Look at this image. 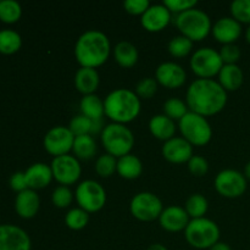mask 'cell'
<instances>
[{"mask_svg":"<svg viewBox=\"0 0 250 250\" xmlns=\"http://www.w3.org/2000/svg\"><path fill=\"white\" fill-rule=\"evenodd\" d=\"M186 104L189 111L202 116H212L225 109L227 92L219 82L208 78L193 81L186 93Z\"/></svg>","mask_w":250,"mask_h":250,"instance_id":"obj_1","label":"cell"},{"mask_svg":"<svg viewBox=\"0 0 250 250\" xmlns=\"http://www.w3.org/2000/svg\"><path fill=\"white\" fill-rule=\"evenodd\" d=\"M111 44L106 34L98 29H89L80 36L75 45V56L81 67L97 68L107 61Z\"/></svg>","mask_w":250,"mask_h":250,"instance_id":"obj_2","label":"cell"},{"mask_svg":"<svg viewBox=\"0 0 250 250\" xmlns=\"http://www.w3.org/2000/svg\"><path fill=\"white\" fill-rule=\"evenodd\" d=\"M141 99L136 92L127 88H117L110 92L104 100L105 115L115 124L126 125L138 117Z\"/></svg>","mask_w":250,"mask_h":250,"instance_id":"obj_3","label":"cell"},{"mask_svg":"<svg viewBox=\"0 0 250 250\" xmlns=\"http://www.w3.org/2000/svg\"><path fill=\"white\" fill-rule=\"evenodd\" d=\"M175 23L181 34L187 37L192 42L203 41L204 38H207L208 34L212 29L209 15L204 10L197 9V7H193V9L177 15Z\"/></svg>","mask_w":250,"mask_h":250,"instance_id":"obj_4","label":"cell"},{"mask_svg":"<svg viewBox=\"0 0 250 250\" xmlns=\"http://www.w3.org/2000/svg\"><path fill=\"white\" fill-rule=\"evenodd\" d=\"M100 138L106 153L115 158H121L127 154H131L134 146L133 132L126 125L115 124V122H111L104 127L100 133Z\"/></svg>","mask_w":250,"mask_h":250,"instance_id":"obj_5","label":"cell"},{"mask_svg":"<svg viewBox=\"0 0 250 250\" xmlns=\"http://www.w3.org/2000/svg\"><path fill=\"white\" fill-rule=\"evenodd\" d=\"M188 244L195 249H210L220 239L217 224L208 217L192 219L185 229Z\"/></svg>","mask_w":250,"mask_h":250,"instance_id":"obj_6","label":"cell"},{"mask_svg":"<svg viewBox=\"0 0 250 250\" xmlns=\"http://www.w3.org/2000/svg\"><path fill=\"white\" fill-rule=\"evenodd\" d=\"M178 128L183 138L192 146H207L212 138V128L207 117L195 112L188 111L178 121Z\"/></svg>","mask_w":250,"mask_h":250,"instance_id":"obj_7","label":"cell"},{"mask_svg":"<svg viewBox=\"0 0 250 250\" xmlns=\"http://www.w3.org/2000/svg\"><path fill=\"white\" fill-rule=\"evenodd\" d=\"M78 208L85 210L88 214L98 212L106 204V192L99 182L85 180L77 186L75 192Z\"/></svg>","mask_w":250,"mask_h":250,"instance_id":"obj_8","label":"cell"},{"mask_svg":"<svg viewBox=\"0 0 250 250\" xmlns=\"http://www.w3.org/2000/svg\"><path fill=\"white\" fill-rule=\"evenodd\" d=\"M189 66L199 78L212 80L214 76L220 73L224 62H222L219 51L210 46H204L194 51L190 58Z\"/></svg>","mask_w":250,"mask_h":250,"instance_id":"obj_9","label":"cell"},{"mask_svg":"<svg viewBox=\"0 0 250 250\" xmlns=\"http://www.w3.org/2000/svg\"><path fill=\"white\" fill-rule=\"evenodd\" d=\"M164 210L163 202L151 192L137 193L131 200L129 211L139 221L150 222L159 219Z\"/></svg>","mask_w":250,"mask_h":250,"instance_id":"obj_10","label":"cell"},{"mask_svg":"<svg viewBox=\"0 0 250 250\" xmlns=\"http://www.w3.org/2000/svg\"><path fill=\"white\" fill-rule=\"evenodd\" d=\"M216 192L220 195L229 199H234L244 194L247 190V178L239 171L226 168L220 171L214 181Z\"/></svg>","mask_w":250,"mask_h":250,"instance_id":"obj_11","label":"cell"},{"mask_svg":"<svg viewBox=\"0 0 250 250\" xmlns=\"http://www.w3.org/2000/svg\"><path fill=\"white\" fill-rule=\"evenodd\" d=\"M50 167L53 171L54 180L66 187L77 182L82 173V167L78 159L70 154L54 158Z\"/></svg>","mask_w":250,"mask_h":250,"instance_id":"obj_12","label":"cell"},{"mask_svg":"<svg viewBox=\"0 0 250 250\" xmlns=\"http://www.w3.org/2000/svg\"><path fill=\"white\" fill-rule=\"evenodd\" d=\"M76 137L73 136L70 128L66 126H55L49 129L44 136V149L54 158L61 155H67L72 150L73 142Z\"/></svg>","mask_w":250,"mask_h":250,"instance_id":"obj_13","label":"cell"},{"mask_svg":"<svg viewBox=\"0 0 250 250\" xmlns=\"http://www.w3.org/2000/svg\"><path fill=\"white\" fill-rule=\"evenodd\" d=\"M28 233L16 225H0V250H31Z\"/></svg>","mask_w":250,"mask_h":250,"instance_id":"obj_14","label":"cell"},{"mask_svg":"<svg viewBox=\"0 0 250 250\" xmlns=\"http://www.w3.org/2000/svg\"><path fill=\"white\" fill-rule=\"evenodd\" d=\"M187 78L186 70L177 62L166 61L160 63L155 71V80L168 89H177L182 87Z\"/></svg>","mask_w":250,"mask_h":250,"instance_id":"obj_15","label":"cell"},{"mask_svg":"<svg viewBox=\"0 0 250 250\" xmlns=\"http://www.w3.org/2000/svg\"><path fill=\"white\" fill-rule=\"evenodd\" d=\"M161 153H163L165 160L172 164L188 163L189 159L194 155L193 146L183 137H173L165 142L163 149H161Z\"/></svg>","mask_w":250,"mask_h":250,"instance_id":"obj_16","label":"cell"},{"mask_svg":"<svg viewBox=\"0 0 250 250\" xmlns=\"http://www.w3.org/2000/svg\"><path fill=\"white\" fill-rule=\"evenodd\" d=\"M171 22V11L164 4L150 5L141 16V23L148 32H160Z\"/></svg>","mask_w":250,"mask_h":250,"instance_id":"obj_17","label":"cell"},{"mask_svg":"<svg viewBox=\"0 0 250 250\" xmlns=\"http://www.w3.org/2000/svg\"><path fill=\"white\" fill-rule=\"evenodd\" d=\"M189 221V216L185 208L178 207V205H171V207L165 208L159 217L160 226L167 232L185 231Z\"/></svg>","mask_w":250,"mask_h":250,"instance_id":"obj_18","label":"cell"},{"mask_svg":"<svg viewBox=\"0 0 250 250\" xmlns=\"http://www.w3.org/2000/svg\"><path fill=\"white\" fill-rule=\"evenodd\" d=\"M212 36L217 42L225 44H234L241 37L242 26L233 17H221L212 26Z\"/></svg>","mask_w":250,"mask_h":250,"instance_id":"obj_19","label":"cell"},{"mask_svg":"<svg viewBox=\"0 0 250 250\" xmlns=\"http://www.w3.org/2000/svg\"><path fill=\"white\" fill-rule=\"evenodd\" d=\"M41 207V199L36 190L26 189L17 193L15 199V210L22 219H32L37 215Z\"/></svg>","mask_w":250,"mask_h":250,"instance_id":"obj_20","label":"cell"},{"mask_svg":"<svg viewBox=\"0 0 250 250\" xmlns=\"http://www.w3.org/2000/svg\"><path fill=\"white\" fill-rule=\"evenodd\" d=\"M26 176L27 186L29 189H43L46 186L50 185L53 180V171H51L50 165H46L44 163H36L28 166L24 171Z\"/></svg>","mask_w":250,"mask_h":250,"instance_id":"obj_21","label":"cell"},{"mask_svg":"<svg viewBox=\"0 0 250 250\" xmlns=\"http://www.w3.org/2000/svg\"><path fill=\"white\" fill-rule=\"evenodd\" d=\"M100 83L99 73L97 68L80 67L75 75V87L76 89L83 95L95 94Z\"/></svg>","mask_w":250,"mask_h":250,"instance_id":"obj_22","label":"cell"},{"mask_svg":"<svg viewBox=\"0 0 250 250\" xmlns=\"http://www.w3.org/2000/svg\"><path fill=\"white\" fill-rule=\"evenodd\" d=\"M149 131H150V133L153 134L155 138L164 142H167L168 139L175 137V121L164 114L155 115V116L151 117L150 121H149Z\"/></svg>","mask_w":250,"mask_h":250,"instance_id":"obj_23","label":"cell"},{"mask_svg":"<svg viewBox=\"0 0 250 250\" xmlns=\"http://www.w3.org/2000/svg\"><path fill=\"white\" fill-rule=\"evenodd\" d=\"M219 83L226 92H234L243 84L244 75L242 68L237 63L224 65L219 75Z\"/></svg>","mask_w":250,"mask_h":250,"instance_id":"obj_24","label":"cell"},{"mask_svg":"<svg viewBox=\"0 0 250 250\" xmlns=\"http://www.w3.org/2000/svg\"><path fill=\"white\" fill-rule=\"evenodd\" d=\"M143 172V164L138 156L127 154L117 159V173L126 180H136Z\"/></svg>","mask_w":250,"mask_h":250,"instance_id":"obj_25","label":"cell"},{"mask_svg":"<svg viewBox=\"0 0 250 250\" xmlns=\"http://www.w3.org/2000/svg\"><path fill=\"white\" fill-rule=\"evenodd\" d=\"M138 49L129 42H120L114 48L115 60L124 68L133 67L138 61Z\"/></svg>","mask_w":250,"mask_h":250,"instance_id":"obj_26","label":"cell"},{"mask_svg":"<svg viewBox=\"0 0 250 250\" xmlns=\"http://www.w3.org/2000/svg\"><path fill=\"white\" fill-rule=\"evenodd\" d=\"M80 109L81 114L84 115L92 121L103 120V116L105 115L104 100L100 99L97 94L83 95L80 102Z\"/></svg>","mask_w":250,"mask_h":250,"instance_id":"obj_27","label":"cell"},{"mask_svg":"<svg viewBox=\"0 0 250 250\" xmlns=\"http://www.w3.org/2000/svg\"><path fill=\"white\" fill-rule=\"evenodd\" d=\"M72 151L77 159H82V160L92 159L97 153V142H95L94 137L90 136V134L76 137L75 142H73Z\"/></svg>","mask_w":250,"mask_h":250,"instance_id":"obj_28","label":"cell"},{"mask_svg":"<svg viewBox=\"0 0 250 250\" xmlns=\"http://www.w3.org/2000/svg\"><path fill=\"white\" fill-rule=\"evenodd\" d=\"M22 38L19 32L14 29H0V53L14 54L20 50Z\"/></svg>","mask_w":250,"mask_h":250,"instance_id":"obj_29","label":"cell"},{"mask_svg":"<svg viewBox=\"0 0 250 250\" xmlns=\"http://www.w3.org/2000/svg\"><path fill=\"white\" fill-rule=\"evenodd\" d=\"M208 209H209V203H208L207 198L200 193H194L190 195L185 205V210L187 211L188 216L192 219L205 217Z\"/></svg>","mask_w":250,"mask_h":250,"instance_id":"obj_30","label":"cell"},{"mask_svg":"<svg viewBox=\"0 0 250 250\" xmlns=\"http://www.w3.org/2000/svg\"><path fill=\"white\" fill-rule=\"evenodd\" d=\"M22 15L21 4L16 0H0V20L5 23H14Z\"/></svg>","mask_w":250,"mask_h":250,"instance_id":"obj_31","label":"cell"},{"mask_svg":"<svg viewBox=\"0 0 250 250\" xmlns=\"http://www.w3.org/2000/svg\"><path fill=\"white\" fill-rule=\"evenodd\" d=\"M89 222V214L81 208L68 210L65 216V224L72 231H81Z\"/></svg>","mask_w":250,"mask_h":250,"instance_id":"obj_32","label":"cell"},{"mask_svg":"<svg viewBox=\"0 0 250 250\" xmlns=\"http://www.w3.org/2000/svg\"><path fill=\"white\" fill-rule=\"evenodd\" d=\"M164 115L170 117L173 121H180L188 112V106L183 100L178 98H170L164 103Z\"/></svg>","mask_w":250,"mask_h":250,"instance_id":"obj_33","label":"cell"},{"mask_svg":"<svg viewBox=\"0 0 250 250\" xmlns=\"http://www.w3.org/2000/svg\"><path fill=\"white\" fill-rule=\"evenodd\" d=\"M168 51L173 58H185L192 51L193 42L185 36H176L168 42Z\"/></svg>","mask_w":250,"mask_h":250,"instance_id":"obj_34","label":"cell"},{"mask_svg":"<svg viewBox=\"0 0 250 250\" xmlns=\"http://www.w3.org/2000/svg\"><path fill=\"white\" fill-rule=\"evenodd\" d=\"M117 171V160L110 154H103L97 159L95 163V172L103 178L110 177Z\"/></svg>","mask_w":250,"mask_h":250,"instance_id":"obj_35","label":"cell"},{"mask_svg":"<svg viewBox=\"0 0 250 250\" xmlns=\"http://www.w3.org/2000/svg\"><path fill=\"white\" fill-rule=\"evenodd\" d=\"M92 127H93V121L88 117H85L84 115H76L71 119L70 125H68V128L72 132L73 136H85V134H90L92 136Z\"/></svg>","mask_w":250,"mask_h":250,"instance_id":"obj_36","label":"cell"},{"mask_svg":"<svg viewBox=\"0 0 250 250\" xmlns=\"http://www.w3.org/2000/svg\"><path fill=\"white\" fill-rule=\"evenodd\" d=\"M231 14L239 23L250 24V0H234L231 4Z\"/></svg>","mask_w":250,"mask_h":250,"instance_id":"obj_37","label":"cell"},{"mask_svg":"<svg viewBox=\"0 0 250 250\" xmlns=\"http://www.w3.org/2000/svg\"><path fill=\"white\" fill-rule=\"evenodd\" d=\"M73 200V193L66 186H59L53 190L51 194V202L59 209H65L70 207Z\"/></svg>","mask_w":250,"mask_h":250,"instance_id":"obj_38","label":"cell"},{"mask_svg":"<svg viewBox=\"0 0 250 250\" xmlns=\"http://www.w3.org/2000/svg\"><path fill=\"white\" fill-rule=\"evenodd\" d=\"M136 94L139 99H150L158 92V81L153 77H146L139 81L136 85Z\"/></svg>","mask_w":250,"mask_h":250,"instance_id":"obj_39","label":"cell"},{"mask_svg":"<svg viewBox=\"0 0 250 250\" xmlns=\"http://www.w3.org/2000/svg\"><path fill=\"white\" fill-rule=\"evenodd\" d=\"M224 65H233L241 59V49L236 44H225L219 51Z\"/></svg>","mask_w":250,"mask_h":250,"instance_id":"obj_40","label":"cell"},{"mask_svg":"<svg viewBox=\"0 0 250 250\" xmlns=\"http://www.w3.org/2000/svg\"><path fill=\"white\" fill-rule=\"evenodd\" d=\"M187 164L189 172L195 177H203L209 171V163L200 155H193Z\"/></svg>","mask_w":250,"mask_h":250,"instance_id":"obj_41","label":"cell"},{"mask_svg":"<svg viewBox=\"0 0 250 250\" xmlns=\"http://www.w3.org/2000/svg\"><path fill=\"white\" fill-rule=\"evenodd\" d=\"M171 12L180 15L187 10L193 9L197 5V0H164L163 2Z\"/></svg>","mask_w":250,"mask_h":250,"instance_id":"obj_42","label":"cell"},{"mask_svg":"<svg viewBox=\"0 0 250 250\" xmlns=\"http://www.w3.org/2000/svg\"><path fill=\"white\" fill-rule=\"evenodd\" d=\"M150 6L149 0H126L124 7L131 15H143Z\"/></svg>","mask_w":250,"mask_h":250,"instance_id":"obj_43","label":"cell"},{"mask_svg":"<svg viewBox=\"0 0 250 250\" xmlns=\"http://www.w3.org/2000/svg\"><path fill=\"white\" fill-rule=\"evenodd\" d=\"M10 187L11 189L16 190L17 193L22 192V190L28 189V186H27L26 176H24V172H21V171H17V172L12 173L11 177H10Z\"/></svg>","mask_w":250,"mask_h":250,"instance_id":"obj_44","label":"cell"},{"mask_svg":"<svg viewBox=\"0 0 250 250\" xmlns=\"http://www.w3.org/2000/svg\"><path fill=\"white\" fill-rule=\"evenodd\" d=\"M209 250H232V248L227 243H224V242H217V243L214 244V246H212Z\"/></svg>","mask_w":250,"mask_h":250,"instance_id":"obj_45","label":"cell"},{"mask_svg":"<svg viewBox=\"0 0 250 250\" xmlns=\"http://www.w3.org/2000/svg\"><path fill=\"white\" fill-rule=\"evenodd\" d=\"M146 250H168V249L166 248L165 246H163V244L155 243V244H151V246H149Z\"/></svg>","mask_w":250,"mask_h":250,"instance_id":"obj_46","label":"cell"},{"mask_svg":"<svg viewBox=\"0 0 250 250\" xmlns=\"http://www.w3.org/2000/svg\"><path fill=\"white\" fill-rule=\"evenodd\" d=\"M244 176H246V178L250 180V161L247 164L246 167H244Z\"/></svg>","mask_w":250,"mask_h":250,"instance_id":"obj_47","label":"cell"},{"mask_svg":"<svg viewBox=\"0 0 250 250\" xmlns=\"http://www.w3.org/2000/svg\"><path fill=\"white\" fill-rule=\"evenodd\" d=\"M246 39H247V42H248V43L250 44V24H249V27L247 28V31H246Z\"/></svg>","mask_w":250,"mask_h":250,"instance_id":"obj_48","label":"cell"}]
</instances>
